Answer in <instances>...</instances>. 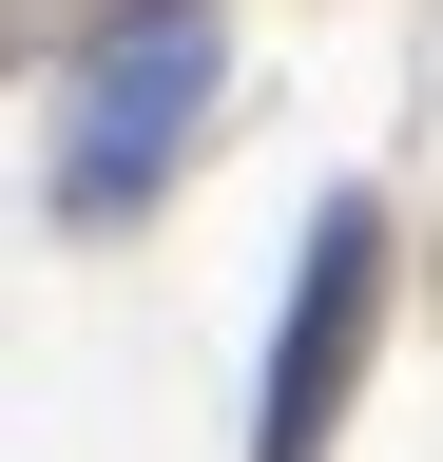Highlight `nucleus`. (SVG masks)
<instances>
[{"mask_svg": "<svg viewBox=\"0 0 443 462\" xmlns=\"http://www.w3.org/2000/svg\"><path fill=\"white\" fill-rule=\"evenodd\" d=\"M366 346H385V212L328 193L309 212V270H290V328H270V385H251V462H328Z\"/></svg>", "mask_w": 443, "mask_h": 462, "instance_id": "1", "label": "nucleus"}, {"mask_svg": "<svg viewBox=\"0 0 443 462\" xmlns=\"http://www.w3.org/2000/svg\"><path fill=\"white\" fill-rule=\"evenodd\" d=\"M212 116V0H154V20L97 58V97H78V154H59V212L78 231H116L154 173H174V135Z\"/></svg>", "mask_w": 443, "mask_h": 462, "instance_id": "2", "label": "nucleus"}]
</instances>
